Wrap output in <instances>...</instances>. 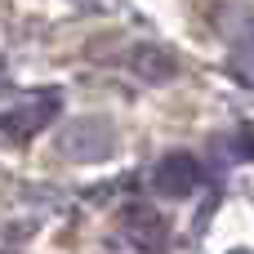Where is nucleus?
Here are the masks:
<instances>
[{
	"mask_svg": "<svg viewBox=\"0 0 254 254\" xmlns=\"http://www.w3.org/2000/svg\"><path fill=\"white\" fill-rule=\"evenodd\" d=\"M152 188H156L161 196H170V201L192 196V192L201 188V161L188 156V152H170V156H161L156 170H152Z\"/></svg>",
	"mask_w": 254,
	"mask_h": 254,
	"instance_id": "obj_3",
	"label": "nucleus"
},
{
	"mask_svg": "<svg viewBox=\"0 0 254 254\" xmlns=\"http://www.w3.org/2000/svg\"><path fill=\"white\" fill-rule=\"evenodd\" d=\"M232 152H237L241 161H254V125H241V129H237V138H232Z\"/></svg>",
	"mask_w": 254,
	"mask_h": 254,
	"instance_id": "obj_7",
	"label": "nucleus"
},
{
	"mask_svg": "<svg viewBox=\"0 0 254 254\" xmlns=\"http://www.w3.org/2000/svg\"><path fill=\"white\" fill-rule=\"evenodd\" d=\"M129 67H134L143 80H152V85H161V80H170V76L179 71L174 54H170V49H156V45H138V49L129 54Z\"/></svg>",
	"mask_w": 254,
	"mask_h": 254,
	"instance_id": "obj_5",
	"label": "nucleus"
},
{
	"mask_svg": "<svg viewBox=\"0 0 254 254\" xmlns=\"http://www.w3.org/2000/svg\"><path fill=\"white\" fill-rule=\"evenodd\" d=\"M121 223H125V237H129L138 250H147V254H161L165 241H170V223H165L152 205H129Z\"/></svg>",
	"mask_w": 254,
	"mask_h": 254,
	"instance_id": "obj_4",
	"label": "nucleus"
},
{
	"mask_svg": "<svg viewBox=\"0 0 254 254\" xmlns=\"http://www.w3.org/2000/svg\"><path fill=\"white\" fill-rule=\"evenodd\" d=\"M112 147H116V134L103 116H80V121L63 125V134H58L63 161H103V156H112Z\"/></svg>",
	"mask_w": 254,
	"mask_h": 254,
	"instance_id": "obj_2",
	"label": "nucleus"
},
{
	"mask_svg": "<svg viewBox=\"0 0 254 254\" xmlns=\"http://www.w3.org/2000/svg\"><path fill=\"white\" fill-rule=\"evenodd\" d=\"M58 112H63V94H58V89H36V94H27L22 103H13L9 112H0V129H4L9 138L27 143V138H36L40 129H49V125L58 121Z\"/></svg>",
	"mask_w": 254,
	"mask_h": 254,
	"instance_id": "obj_1",
	"label": "nucleus"
},
{
	"mask_svg": "<svg viewBox=\"0 0 254 254\" xmlns=\"http://www.w3.org/2000/svg\"><path fill=\"white\" fill-rule=\"evenodd\" d=\"M228 67H232V76H237L241 85H250V89H254V18L241 22V36L232 40V58H228Z\"/></svg>",
	"mask_w": 254,
	"mask_h": 254,
	"instance_id": "obj_6",
	"label": "nucleus"
}]
</instances>
